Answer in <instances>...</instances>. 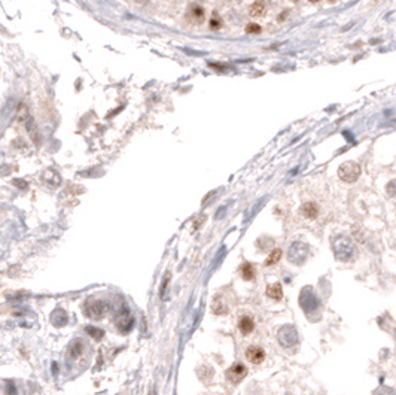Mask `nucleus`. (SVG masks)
Listing matches in <instances>:
<instances>
[{
    "mask_svg": "<svg viewBox=\"0 0 396 395\" xmlns=\"http://www.w3.org/2000/svg\"><path fill=\"white\" fill-rule=\"evenodd\" d=\"M282 258V251L280 249H274L271 253H270V256L267 258V261H265V266L267 267H270V266H274L277 261H279Z\"/></svg>",
    "mask_w": 396,
    "mask_h": 395,
    "instance_id": "nucleus-16",
    "label": "nucleus"
},
{
    "mask_svg": "<svg viewBox=\"0 0 396 395\" xmlns=\"http://www.w3.org/2000/svg\"><path fill=\"white\" fill-rule=\"evenodd\" d=\"M249 15L252 18H261V16H264L265 15V5H264V2H261V0H256L255 3H252L250 8H249Z\"/></svg>",
    "mask_w": 396,
    "mask_h": 395,
    "instance_id": "nucleus-12",
    "label": "nucleus"
},
{
    "mask_svg": "<svg viewBox=\"0 0 396 395\" xmlns=\"http://www.w3.org/2000/svg\"><path fill=\"white\" fill-rule=\"evenodd\" d=\"M253 321L249 318V316H243V318L240 319V324H239V328H240V331H242V334H244V335H247L249 332H252L253 331Z\"/></svg>",
    "mask_w": 396,
    "mask_h": 395,
    "instance_id": "nucleus-14",
    "label": "nucleus"
},
{
    "mask_svg": "<svg viewBox=\"0 0 396 395\" xmlns=\"http://www.w3.org/2000/svg\"><path fill=\"white\" fill-rule=\"evenodd\" d=\"M186 19L191 21L192 24H200L204 21V9L198 5H191L188 8V12H186Z\"/></svg>",
    "mask_w": 396,
    "mask_h": 395,
    "instance_id": "nucleus-8",
    "label": "nucleus"
},
{
    "mask_svg": "<svg viewBox=\"0 0 396 395\" xmlns=\"http://www.w3.org/2000/svg\"><path fill=\"white\" fill-rule=\"evenodd\" d=\"M107 309H109L107 303L102 301V300H88L87 304H85V312L92 319L103 318L105 313L107 312Z\"/></svg>",
    "mask_w": 396,
    "mask_h": 395,
    "instance_id": "nucleus-6",
    "label": "nucleus"
},
{
    "mask_svg": "<svg viewBox=\"0 0 396 395\" xmlns=\"http://www.w3.org/2000/svg\"><path fill=\"white\" fill-rule=\"evenodd\" d=\"M300 304H301L303 310L307 315L316 313V312H319V309H320V300H319L318 295L314 294L313 288H310V286L303 289V292L300 295Z\"/></svg>",
    "mask_w": 396,
    "mask_h": 395,
    "instance_id": "nucleus-3",
    "label": "nucleus"
},
{
    "mask_svg": "<svg viewBox=\"0 0 396 395\" xmlns=\"http://www.w3.org/2000/svg\"><path fill=\"white\" fill-rule=\"evenodd\" d=\"M277 339H279V343L282 348H293L296 343L300 340V335H298V331L293 325H285L279 330L277 332Z\"/></svg>",
    "mask_w": 396,
    "mask_h": 395,
    "instance_id": "nucleus-4",
    "label": "nucleus"
},
{
    "mask_svg": "<svg viewBox=\"0 0 396 395\" xmlns=\"http://www.w3.org/2000/svg\"><path fill=\"white\" fill-rule=\"evenodd\" d=\"M386 191H387V194L389 195H396V179H393V181H390L389 184H387V187H386Z\"/></svg>",
    "mask_w": 396,
    "mask_h": 395,
    "instance_id": "nucleus-19",
    "label": "nucleus"
},
{
    "mask_svg": "<svg viewBox=\"0 0 396 395\" xmlns=\"http://www.w3.org/2000/svg\"><path fill=\"white\" fill-rule=\"evenodd\" d=\"M267 295L273 300H282L283 297V291H282V285L280 284H274V285H270L267 288Z\"/></svg>",
    "mask_w": 396,
    "mask_h": 395,
    "instance_id": "nucleus-13",
    "label": "nucleus"
},
{
    "mask_svg": "<svg viewBox=\"0 0 396 395\" xmlns=\"http://www.w3.org/2000/svg\"><path fill=\"white\" fill-rule=\"evenodd\" d=\"M69 352H70V355H72V357H77V355L82 352V345L79 343V342H75L73 345H70V348H69Z\"/></svg>",
    "mask_w": 396,
    "mask_h": 395,
    "instance_id": "nucleus-18",
    "label": "nucleus"
},
{
    "mask_svg": "<svg viewBox=\"0 0 396 395\" xmlns=\"http://www.w3.org/2000/svg\"><path fill=\"white\" fill-rule=\"evenodd\" d=\"M301 215L307 220H314L319 215V206L314 202H307L301 206Z\"/></svg>",
    "mask_w": 396,
    "mask_h": 395,
    "instance_id": "nucleus-11",
    "label": "nucleus"
},
{
    "mask_svg": "<svg viewBox=\"0 0 396 395\" xmlns=\"http://www.w3.org/2000/svg\"><path fill=\"white\" fill-rule=\"evenodd\" d=\"M87 331H88L90 334H92V335H97V339H102V337H103V331H102V330H97V328H91V327H88V328H87Z\"/></svg>",
    "mask_w": 396,
    "mask_h": 395,
    "instance_id": "nucleus-21",
    "label": "nucleus"
},
{
    "mask_svg": "<svg viewBox=\"0 0 396 395\" xmlns=\"http://www.w3.org/2000/svg\"><path fill=\"white\" fill-rule=\"evenodd\" d=\"M338 176L341 181L347 184H353L358 181V177L361 176V166L354 161H346L338 167Z\"/></svg>",
    "mask_w": 396,
    "mask_h": 395,
    "instance_id": "nucleus-5",
    "label": "nucleus"
},
{
    "mask_svg": "<svg viewBox=\"0 0 396 395\" xmlns=\"http://www.w3.org/2000/svg\"><path fill=\"white\" fill-rule=\"evenodd\" d=\"M131 325H133V316L130 315L128 310H122L120 315H118V318H116V327H118V330L125 332V331L131 330Z\"/></svg>",
    "mask_w": 396,
    "mask_h": 395,
    "instance_id": "nucleus-10",
    "label": "nucleus"
},
{
    "mask_svg": "<svg viewBox=\"0 0 396 395\" xmlns=\"http://www.w3.org/2000/svg\"><path fill=\"white\" fill-rule=\"evenodd\" d=\"M246 32H247L249 34H256V33H259V32H261V27H259L258 24H249V26L246 27Z\"/></svg>",
    "mask_w": 396,
    "mask_h": 395,
    "instance_id": "nucleus-20",
    "label": "nucleus"
},
{
    "mask_svg": "<svg viewBox=\"0 0 396 395\" xmlns=\"http://www.w3.org/2000/svg\"><path fill=\"white\" fill-rule=\"evenodd\" d=\"M210 27H212V29H219V27H221V19L217 18L216 15H214V18H212V21H210Z\"/></svg>",
    "mask_w": 396,
    "mask_h": 395,
    "instance_id": "nucleus-22",
    "label": "nucleus"
},
{
    "mask_svg": "<svg viewBox=\"0 0 396 395\" xmlns=\"http://www.w3.org/2000/svg\"><path fill=\"white\" fill-rule=\"evenodd\" d=\"M246 374H247L246 367H244L243 364H240V363H237V364H232V365L228 368V371H227V378H228V380L232 382V383H239V382H242V380L246 378Z\"/></svg>",
    "mask_w": 396,
    "mask_h": 395,
    "instance_id": "nucleus-7",
    "label": "nucleus"
},
{
    "mask_svg": "<svg viewBox=\"0 0 396 395\" xmlns=\"http://www.w3.org/2000/svg\"><path fill=\"white\" fill-rule=\"evenodd\" d=\"M374 395H396V391L389 388V386H380L377 391L374 392Z\"/></svg>",
    "mask_w": 396,
    "mask_h": 395,
    "instance_id": "nucleus-17",
    "label": "nucleus"
},
{
    "mask_svg": "<svg viewBox=\"0 0 396 395\" xmlns=\"http://www.w3.org/2000/svg\"><path fill=\"white\" fill-rule=\"evenodd\" d=\"M310 255V246L304 242H293L288 251V258L292 264L303 266Z\"/></svg>",
    "mask_w": 396,
    "mask_h": 395,
    "instance_id": "nucleus-2",
    "label": "nucleus"
},
{
    "mask_svg": "<svg viewBox=\"0 0 396 395\" xmlns=\"http://www.w3.org/2000/svg\"><path fill=\"white\" fill-rule=\"evenodd\" d=\"M246 358L252 363V364H261L265 360V352L262 348L258 346H250L246 350Z\"/></svg>",
    "mask_w": 396,
    "mask_h": 395,
    "instance_id": "nucleus-9",
    "label": "nucleus"
},
{
    "mask_svg": "<svg viewBox=\"0 0 396 395\" xmlns=\"http://www.w3.org/2000/svg\"><path fill=\"white\" fill-rule=\"evenodd\" d=\"M332 251L334 255L336 256V260L340 261H351L356 253H358V248H356L354 240L350 236L346 234H336L332 239Z\"/></svg>",
    "mask_w": 396,
    "mask_h": 395,
    "instance_id": "nucleus-1",
    "label": "nucleus"
},
{
    "mask_svg": "<svg viewBox=\"0 0 396 395\" xmlns=\"http://www.w3.org/2000/svg\"><path fill=\"white\" fill-rule=\"evenodd\" d=\"M242 276H243V279H246V281H252L253 278H255V269H253V266L252 264H243L242 266Z\"/></svg>",
    "mask_w": 396,
    "mask_h": 395,
    "instance_id": "nucleus-15",
    "label": "nucleus"
},
{
    "mask_svg": "<svg viewBox=\"0 0 396 395\" xmlns=\"http://www.w3.org/2000/svg\"><path fill=\"white\" fill-rule=\"evenodd\" d=\"M308 2H311V3H318L319 0H308Z\"/></svg>",
    "mask_w": 396,
    "mask_h": 395,
    "instance_id": "nucleus-23",
    "label": "nucleus"
}]
</instances>
